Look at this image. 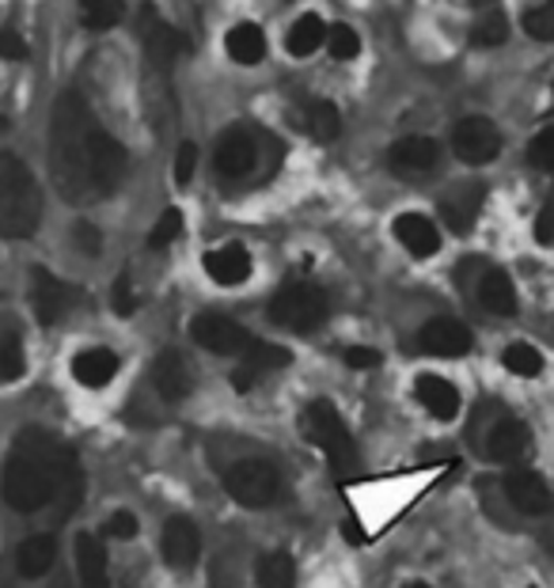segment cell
<instances>
[{"mask_svg": "<svg viewBox=\"0 0 554 588\" xmlns=\"http://www.w3.org/2000/svg\"><path fill=\"white\" fill-rule=\"evenodd\" d=\"M27 369V353H23V338L12 323L0 319V384H12L20 380Z\"/></svg>", "mask_w": 554, "mask_h": 588, "instance_id": "cell-29", "label": "cell"}, {"mask_svg": "<svg viewBox=\"0 0 554 588\" xmlns=\"http://www.w3.org/2000/svg\"><path fill=\"white\" fill-rule=\"evenodd\" d=\"M505 39H509L505 12H497V8H482L479 20L471 23V42H475L479 50H490V47H502Z\"/></svg>", "mask_w": 554, "mask_h": 588, "instance_id": "cell-32", "label": "cell"}, {"mask_svg": "<svg viewBox=\"0 0 554 588\" xmlns=\"http://www.w3.org/2000/svg\"><path fill=\"white\" fill-rule=\"evenodd\" d=\"M342 536H346V539H350V543H361V539H365V532H361V528H357V520H353V516H350V520H346V524H342Z\"/></svg>", "mask_w": 554, "mask_h": 588, "instance_id": "cell-46", "label": "cell"}, {"mask_svg": "<svg viewBox=\"0 0 554 588\" xmlns=\"http://www.w3.org/2000/svg\"><path fill=\"white\" fill-rule=\"evenodd\" d=\"M346 364L357 369V372H369V369H377V364H380V353L372 350V345H350V350H346Z\"/></svg>", "mask_w": 554, "mask_h": 588, "instance_id": "cell-42", "label": "cell"}, {"mask_svg": "<svg viewBox=\"0 0 554 588\" xmlns=\"http://www.w3.org/2000/svg\"><path fill=\"white\" fill-rule=\"evenodd\" d=\"M111 308H114V316H122V319H130L133 311H137V292H133V285H130L126 274H122V278L114 281V289H111Z\"/></svg>", "mask_w": 554, "mask_h": 588, "instance_id": "cell-39", "label": "cell"}, {"mask_svg": "<svg viewBox=\"0 0 554 588\" xmlns=\"http://www.w3.org/2000/svg\"><path fill=\"white\" fill-rule=\"evenodd\" d=\"M535 244H543V247L554 244V202L543 205L540 217H535Z\"/></svg>", "mask_w": 554, "mask_h": 588, "instance_id": "cell-44", "label": "cell"}, {"mask_svg": "<svg viewBox=\"0 0 554 588\" xmlns=\"http://www.w3.org/2000/svg\"><path fill=\"white\" fill-rule=\"evenodd\" d=\"M529 448H532V433H529V425L524 422H502V425H494V433H490V444H486V452H490V460H497V463H521L524 456H529Z\"/></svg>", "mask_w": 554, "mask_h": 588, "instance_id": "cell-22", "label": "cell"}, {"mask_svg": "<svg viewBox=\"0 0 554 588\" xmlns=\"http://www.w3.org/2000/svg\"><path fill=\"white\" fill-rule=\"evenodd\" d=\"M31 305L42 327H53L65 319V311L76 305V289H69L61 278H53L47 270H34V289H31Z\"/></svg>", "mask_w": 554, "mask_h": 588, "instance_id": "cell-12", "label": "cell"}, {"mask_svg": "<svg viewBox=\"0 0 554 588\" xmlns=\"http://www.w3.org/2000/svg\"><path fill=\"white\" fill-rule=\"evenodd\" d=\"M141 47L156 69H167L183 53V34L160 20L156 8H141Z\"/></svg>", "mask_w": 554, "mask_h": 588, "instance_id": "cell-11", "label": "cell"}, {"mask_svg": "<svg viewBox=\"0 0 554 588\" xmlns=\"http://www.w3.org/2000/svg\"><path fill=\"white\" fill-rule=\"evenodd\" d=\"M205 274H209L217 285H225V289H232V285H244L247 278H252V255H247L244 244H225L217 247V251H209L202 258Z\"/></svg>", "mask_w": 554, "mask_h": 588, "instance_id": "cell-18", "label": "cell"}, {"mask_svg": "<svg viewBox=\"0 0 554 588\" xmlns=\"http://www.w3.org/2000/svg\"><path fill=\"white\" fill-rule=\"evenodd\" d=\"M80 475L76 456L47 430H23L4 463V502L16 513H39L58 505Z\"/></svg>", "mask_w": 554, "mask_h": 588, "instance_id": "cell-2", "label": "cell"}, {"mask_svg": "<svg viewBox=\"0 0 554 588\" xmlns=\"http://www.w3.org/2000/svg\"><path fill=\"white\" fill-rule=\"evenodd\" d=\"M42 220V194L20 156L0 153V236L27 239Z\"/></svg>", "mask_w": 554, "mask_h": 588, "instance_id": "cell-3", "label": "cell"}, {"mask_svg": "<svg viewBox=\"0 0 554 588\" xmlns=\"http://www.w3.org/2000/svg\"><path fill=\"white\" fill-rule=\"evenodd\" d=\"M119 353L103 350V345H95V350H84L73 358V380L80 388H106L114 376H119Z\"/></svg>", "mask_w": 554, "mask_h": 588, "instance_id": "cell-21", "label": "cell"}, {"mask_svg": "<svg viewBox=\"0 0 554 588\" xmlns=\"http://www.w3.org/2000/svg\"><path fill=\"white\" fill-rule=\"evenodd\" d=\"M529 156H532V167H540V172H551L554 175V126L535 133Z\"/></svg>", "mask_w": 554, "mask_h": 588, "instance_id": "cell-38", "label": "cell"}, {"mask_svg": "<svg viewBox=\"0 0 554 588\" xmlns=\"http://www.w3.org/2000/svg\"><path fill=\"white\" fill-rule=\"evenodd\" d=\"M289 361H293L289 350H281V345H274V342H258L255 338L244 358H239L236 372H232V388L252 391L258 384V376H266V372H274V369H285Z\"/></svg>", "mask_w": 554, "mask_h": 588, "instance_id": "cell-13", "label": "cell"}, {"mask_svg": "<svg viewBox=\"0 0 554 588\" xmlns=\"http://www.w3.org/2000/svg\"><path fill=\"white\" fill-rule=\"evenodd\" d=\"M225 50L236 65H258L266 58V34L255 23H236L225 34Z\"/></svg>", "mask_w": 554, "mask_h": 588, "instance_id": "cell-25", "label": "cell"}, {"mask_svg": "<svg viewBox=\"0 0 554 588\" xmlns=\"http://www.w3.org/2000/svg\"><path fill=\"white\" fill-rule=\"evenodd\" d=\"M152 384H156V391L164 399H172V403L191 395V369H186L183 353H175V350L160 353L156 369H152Z\"/></svg>", "mask_w": 554, "mask_h": 588, "instance_id": "cell-23", "label": "cell"}, {"mask_svg": "<svg viewBox=\"0 0 554 588\" xmlns=\"http://www.w3.org/2000/svg\"><path fill=\"white\" fill-rule=\"evenodd\" d=\"M0 61H27V42L16 31H0Z\"/></svg>", "mask_w": 554, "mask_h": 588, "instance_id": "cell-43", "label": "cell"}, {"mask_svg": "<svg viewBox=\"0 0 554 588\" xmlns=\"http://www.w3.org/2000/svg\"><path fill=\"white\" fill-rule=\"evenodd\" d=\"M126 12V0H80V23L88 31H111Z\"/></svg>", "mask_w": 554, "mask_h": 588, "instance_id": "cell-33", "label": "cell"}, {"mask_svg": "<svg viewBox=\"0 0 554 588\" xmlns=\"http://www.w3.org/2000/svg\"><path fill=\"white\" fill-rule=\"evenodd\" d=\"M164 563L172 569H191L198 563L202 555V536L198 528H194V520H186V516H172V520L164 524Z\"/></svg>", "mask_w": 554, "mask_h": 588, "instance_id": "cell-16", "label": "cell"}, {"mask_svg": "<svg viewBox=\"0 0 554 588\" xmlns=\"http://www.w3.org/2000/svg\"><path fill=\"white\" fill-rule=\"evenodd\" d=\"M479 305L486 311H494V316H516V289H513V278H509L505 270H482L479 278Z\"/></svg>", "mask_w": 554, "mask_h": 588, "instance_id": "cell-24", "label": "cell"}, {"mask_svg": "<svg viewBox=\"0 0 554 588\" xmlns=\"http://www.w3.org/2000/svg\"><path fill=\"white\" fill-rule=\"evenodd\" d=\"M106 536H111V539H133V536H137V516L126 513V509L114 513L111 520H106Z\"/></svg>", "mask_w": 554, "mask_h": 588, "instance_id": "cell-41", "label": "cell"}, {"mask_svg": "<svg viewBox=\"0 0 554 588\" xmlns=\"http://www.w3.org/2000/svg\"><path fill=\"white\" fill-rule=\"evenodd\" d=\"M50 175L69 205H92L114 194L126 172V148L111 137L80 95L65 92L50 114Z\"/></svg>", "mask_w": 554, "mask_h": 588, "instance_id": "cell-1", "label": "cell"}, {"mask_svg": "<svg viewBox=\"0 0 554 588\" xmlns=\"http://www.w3.org/2000/svg\"><path fill=\"white\" fill-rule=\"evenodd\" d=\"M482 202H486V190H482L479 183L452 186V190L441 198V220L455 231V236H468L482 213Z\"/></svg>", "mask_w": 554, "mask_h": 588, "instance_id": "cell-14", "label": "cell"}, {"mask_svg": "<svg viewBox=\"0 0 554 588\" xmlns=\"http://www.w3.org/2000/svg\"><path fill=\"white\" fill-rule=\"evenodd\" d=\"M76 569H80L84 588H111V581H106V550H103V543L95 536H88V532L76 539Z\"/></svg>", "mask_w": 554, "mask_h": 588, "instance_id": "cell-28", "label": "cell"}, {"mask_svg": "<svg viewBox=\"0 0 554 588\" xmlns=\"http://www.w3.org/2000/svg\"><path fill=\"white\" fill-rule=\"evenodd\" d=\"M300 130L308 133L311 141H335L338 133H342V118H338V106L330 100H311L304 103L300 111Z\"/></svg>", "mask_w": 554, "mask_h": 588, "instance_id": "cell-26", "label": "cell"}, {"mask_svg": "<svg viewBox=\"0 0 554 588\" xmlns=\"http://www.w3.org/2000/svg\"><path fill=\"white\" fill-rule=\"evenodd\" d=\"M327 311H330L327 292L311 281L285 285V289L270 300L274 323L285 327V331H297V334H308V331H316V327H324Z\"/></svg>", "mask_w": 554, "mask_h": 588, "instance_id": "cell-4", "label": "cell"}, {"mask_svg": "<svg viewBox=\"0 0 554 588\" xmlns=\"http://www.w3.org/2000/svg\"><path fill=\"white\" fill-rule=\"evenodd\" d=\"M191 334H194V342H198L202 350L220 353V358H244L247 345L255 342V338L247 334L236 319L220 316V311H202V316L191 323Z\"/></svg>", "mask_w": 554, "mask_h": 588, "instance_id": "cell-7", "label": "cell"}, {"mask_svg": "<svg viewBox=\"0 0 554 588\" xmlns=\"http://www.w3.org/2000/svg\"><path fill=\"white\" fill-rule=\"evenodd\" d=\"M53 558H58V543H53V536H31L20 547V555H16V566H20L23 577H42L53 566Z\"/></svg>", "mask_w": 554, "mask_h": 588, "instance_id": "cell-30", "label": "cell"}, {"mask_svg": "<svg viewBox=\"0 0 554 588\" xmlns=\"http://www.w3.org/2000/svg\"><path fill=\"white\" fill-rule=\"evenodd\" d=\"M471 345H475L471 331L460 319H449V316L429 319L422 331H418V350L429 353V358H463V353H471Z\"/></svg>", "mask_w": 554, "mask_h": 588, "instance_id": "cell-9", "label": "cell"}, {"mask_svg": "<svg viewBox=\"0 0 554 588\" xmlns=\"http://www.w3.org/2000/svg\"><path fill=\"white\" fill-rule=\"evenodd\" d=\"M73 236H76V244L84 247L88 255H100V231H95V225H88V220H80Z\"/></svg>", "mask_w": 554, "mask_h": 588, "instance_id": "cell-45", "label": "cell"}, {"mask_svg": "<svg viewBox=\"0 0 554 588\" xmlns=\"http://www.w3.org/2000/svg\"><path fill=\"white\" fill-rule=\"evenodd\" d=\"M178 236H183V213L164 209V213H160V220H156V228L148 231V244L160 251V247H172Z\"/></svg>", "mask_w": 554, "mask_h": 588, "instance_id": "cell-37", "label": "cell"}, {"mask_svg": "<svg viewBox=\"0 0 554 588\" xmlns=\"http://www.w3.org/2000/svg\"><path fill=\"white\" fill-rule=\"evenodd\" d=\"M225 489L232 502L244 505V509H270L281 497V475L266 460H239L236 467H228Z\"/></svg>", "mask_w": 554, "mask_h": 588, "instance_id": "cell-6", "label": "cell"}, {"mask_svg": "<svg viewBox=\"0 0 554 588\" xmlns=\"http://www.w3.org/2000/svg\"><path fill=\"white\" fill-rule=\"evenodd\" d=\"M213 164H217V175L225 179H244L252 175V167L258 164V141L252 130H228L225 137L217 141V153H213Z\"/></svg>", "mask_w": 554, "mask_h": 588, "instance_id": "cell-10", "label": "cell"}, {"mask_svg": "<svg viewBox=\"0 0 554 588\" xmlns=\"http://www.w3.org/2000/svg\"><path fill=\"white\" fill-rule=\"evenodd\" d=\"M391 231H396V239L414 258H433L441 251V231H437V225L425 213H403V217H396Z\"/></svg>", "mask_w": 554, "mask_h": 588, "instance_id": "cell-17", "label": "cell"}, {"mask_svg": "<svg viewBox=\"0 0 554 588\" xmlns=\"http://www.w3.org/2000/svg\"><path fill=\"white\" fill-rule=\"evenodd\" d=\"M304 436H308L316 448L327 452V460L335 471H346L357 460L353 436H350V430H346L342 414H338L327 399H316V403L304 410Z\"/></svg>", "mask_w": 554, "mask_h": 588, "instance_id": "cell-5", "label": "cell"}, {"mask_svg": "<svg viewBox=\"0 0 554 588\" xmlns=\"http://www.w3.org/2000/svg\"><path fill=\"white\" fill-rule=\"evenodd\" d=\"M524 31H529L535 42H554V0H543V4H535L532 12L524 16Z\"/></svg>", "mask_w": 554, "mask_h": 588, "instance_id": "cell-36", "label": "cell"}, {"mask_svg": "<svg viewBox=\"0 0 554 588\" xmlns=\"http://www.w3.org/2000/svg\"><path fill=\"white\" fill-rule=\"evenodd\" d=\"M452 148L455 156L463 159V164H490L497 153H502V133L490 118H479V114H471V118L455 122L452 130Z\"/></svg>", "mask_w": 554, "mask_h": 588, "instance_id": "cell-8", "label": "cell"}, {"mask_svg": "<svg viewBox=\"0 0 554 588\" xmlns=\"http://www.w3.org/2000/svg\"><path fill=\"white\" fill-rule=\"evenodd\" d=\"M551 95H554V84H551Z\"/></svg>", "mask_w": 554, "mask_h": 588, "instance_id": "cell-49", "label": "cell"}, {"mask_svg": "<svg viewBox=\"0 0 554 588\" xmlns=\"http://www.w3.org/2000/svg\"><path fill=\"white\" fill-rule=\"evenodd\" d=\"M194 167H198V148L191 145V141H183L178 145V156H175V183L186 186L194 179Z\"/></svg>", "mask_w": 554, "mask_h": 588, "instance_id": "cell-40", "label": "cell"}, {"mask_svg": "<svg viewBox=\"0 0 554 588\" xmlns=\"http://www.w3.org/2000/svg\"><path fill=\"white\" fill-rule=\"evenodd\" d=\"M258 588H293L297 585V563L285 550H270V555L258 558Z\"/></svg>", "mask_w": 554, "mask_h": 588, "instance_id": "cell-31", "label": "cell"}, {"mask_svg": "<svg viewBox=\"0 0 554 588\" xmlns=\"http://www.w3.org/2000/svg\"><path fill=\"white\" fill-rule=\"evenodd\" d=\"M502 364H505L509 372H513V376L535 380L543 372V353L535 350V345H529V342H513V345H505Z\"/></svg>", "mask_w": 554, "mask_h": 588, "instance_id": "cell-34", "label": "cell"}, {"mask_svg": "<svg viewBox=\"0 0 554 588\" xmlns=\"http://www.w3.org/2000/svg\"><path fill=\"white\" fill-rule=\"evenodd\" d=\"M505 497L524 516H543L551 509V486L543 483V475H535V471H529V467L509 471L505 475Z\"/></svg>", "mask_w": 554, "mask_h": 588, "instance_id": "cell-15", "label": "cell"}, {"mask_svg": "<svg viewBox=\"0 0 554 588\" xmlns=\"http://www.w3.org/2000/svg\"><path fill=\"white\" fill-rule=\"evenodd\" d=\"M468 4H475L479 12H482V8H494V0H468Z\"/></svg>", "mask_w": 554, "mask_h": 588, "instance_id": "cell-47", "label": "cell"}, {"mask_svg": "<svg viewBox=\"0 0 554 588\" xmlns=\"http://www.w3.org/2000/svg\"><path fill=\"white\" fill-rule=\"evenodd\" d=\"M414 395H418V403L425 406V414H433L437 422H452V417L460 414V391L444 376L422 372V376L414 380Z\"/></svg>", "mask_w": 554, "mask_h": 588, "instance_id": "cell-20", "label": "cell"}, {"mask_svg": "<svg viewBox=\"0 0 554 588\" xmlns=\"http://www.w3.org/2000/svg\"><path fill=\"white\" fill-rule=\"evenodd\" d=\"M437 159H441V148L429 137H403V141H396L388 153L391 172H399V175H425L437 167Z\"/></svg>", "mask_w": 554, "mask_h": 588, "instance_id": "cell-19", "label": "cell"}, {"mask_svg": "<svg viewBox=\"0 0 554 588\" xmlns=\"http://www.w3.org/2000/svg\"><path fill=\"white\" fill-rule=\"evenodd\" d=\"M327 34H330V27L319 20V16H300V20L289 27V34H285V50H289L293 58H311L316 50L327 47Z\"/></svg>", "mask_w": 554, "mask_h": 588, "instance_id": "cell-27", "label": "cell"}, {"mask_svg": "<svg viewBox=\"0 0 554 588\" xmlns=\"http://www.w3.org/2000/svg\"><path fill=\"white\" fill-rule=\"evenodd\" d=\"M327 53L335 61H353L357 53H361V34H357L353 27H346V23H335V27H330V34H327Z\"/></svg>", "mask_w": 554, "mask_h": 588, "instance_id": "cell-35", "label": "cell"}, {"mask_svg": "<svg viewBox=\"0 0 554 588\" xmlns=\"http://www.w3.org/2000/svg\"><path fill=\"white\" fill-rule=\"evenodd\" d=\"M403 588H429V585H422V581H414V585H403Z\"/></svg>", "mask_w": 554, "mask_h": 588, "instance_id": "cell-48", "label": "cell"}]
</instances>
